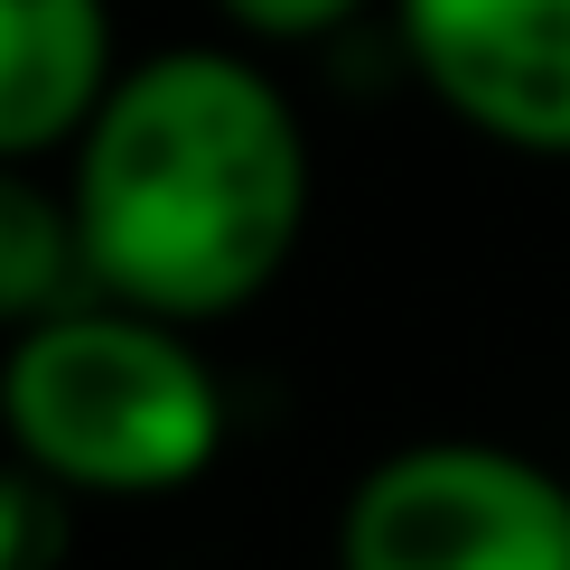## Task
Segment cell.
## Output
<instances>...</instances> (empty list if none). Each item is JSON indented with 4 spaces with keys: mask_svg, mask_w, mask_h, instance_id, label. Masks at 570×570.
<instances>
[{
    "mask_svg": "<svg viewBox=\"0 0 570 570\" xmlns=\"http://www.w3.org/2000/svg\"><path fill=\"white\" fill-rule=\"evenodd\" d=\"M308 206V122L253 47L122 57L104 104L66 140L85 291L159 308L178 327L244 318L291 272Z\"/></svg>",
    "mask_w": 570,
    "mask_h": 570,
    "instance_id": "cell-1",
    "label": "cell"
},
{
    "mask_svg": "<svg viewBox=\"0 0 570 570\" xmlns=\"http://www.w3.org/2000/svg\"><path fill=\"white\" fill-rule=\"evenodd\" d=\"M0 449L66 495L150 505L225 459V384L197 327L76 291L0 337Z\"/></svg>",
    "mask_w": 570,
    "mask_h": 570,
    "instance_id": "cell-2",
    "label": "cell"
},
{
    "mask_svg": "<svg viewBox=\"0 0 570 570\" xmlns=\"http://www.w3.org/2000/svg\"><path fill=\"white\" fill-rule=\"evenodd\" d=\"M337 570H570V478L505 440H402L346 487Z\"/></svg>",
    "mask_w": 570,
    "mask_h": 570,
    "instance_id": "cell-3",
    "label": "cell"
},
{
    "mask_svg": "<svg viewBox=\"0 0 570 570\" xmlns=\"http://www.w3.org/2000/svg\"><path fill=\"white\" fill-rule=\"evenodd\" d=\"M393 38L459 131L570 159V0H393Z\"/></svg>",
    "mask_w": 570,
    "mask_h": 570,
    "instance_id": "cell-4",
    "label": "cell"
},
{
    "mask_svg": "<svg viewBox=\"0 0 570 570\" xmlns=\"http://www.w3.org/2000/svg\"><path fill=\"white\" fill-rule=\"evenodd\" d=\"M112 66V0H0V159H57Z\"/></svg>",
    "mask_w": 570,
    "mask_h": 570,
    "instance_id": "cell-5",
    "label": "cell"
},
{
    "mask_svg": "<svg viewBox=\"0 0 570 570\" xmlns=\"http://www.w3.org/2000/svg\"><path fill=\"white\" fill-rule=\"evenodd\" d=\"M76 291H85V263H76L66 187H47L38 159H0V337L47 318Z\"/></svg>",
    "mask_w": 570,
    "mask_h": 570,
    "instance_id": "cell-6",
    "label": "cell"
},
{
    "mask_svg": "<svg viewBox=\"0 0 570 570\" xmlns=\"http://www.w3.org/2000/svg\"><path fill=\"white\" fill-rule=\"evenodd\" d=\"M76 552V495L38 468H0V570H57Z\"/></svg>",
    "mask_w": 570,
    "mask_h": 570,
    "instance_id": "cell-7",
    "label": "cell"
},
{
    "mask_svg": "<svg viewBox=\"0 0 570 570\" xmlns=\"http://www.w3.org/2000/svg\"><path fill=\"white\" fill-rule=\"evenodd\" d=\"M374 0H216V19L244 47H318L337 38L346 19H365Z\"/></svg>",
    "mask_w": 570,
    "mask_h": 570,
    "instance_id": "cell-8",
    "label": "cell"
}]
</instances>
